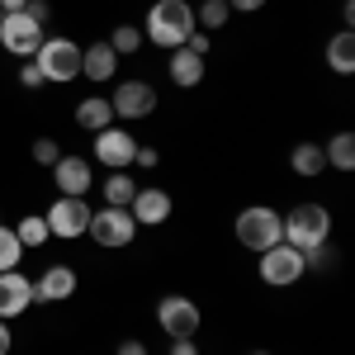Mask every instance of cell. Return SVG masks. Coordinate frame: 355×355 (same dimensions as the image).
I'll use <instances>...</instances> for the list:
<instances>
[{"instance_id": "52a82bcc", "label": "cell", "mask_w": 355, "mask_h": 355, "mask_svg": "<svg viewBox=\"0 0 355 355\" xmlns=\"http://www.w3.org/2000/svg\"><path fill=\"white\" fill-rule=\"evenodd\" d=\"M90 204L85 199H71V194H57L53 199V209L43 214L48 218V232L53 237H62V242H76V237H85V227H90Z\"/></svg>"}, {"instance_id": "f1b7e54d", "label": "cell", "mask_w": 355, "mask_h": 355, "mask_svg": "<svg viewBox=\"0 0 355 355\" xmlns=\"http://www.w3.org/2000/svg\"><path fill=\"white\" fill-rule=\"evenodd\" d=\"M185 48H190L194 57H209V48H214V38H209V33H204V28H194L190 38H185Z\"/></svg>"}, {"instance_id": "7402d4cb", "label": "cell", "mask_w": 355, "mask_h": 355, "mask_svg": "<svg viewBox=\"0 0 355 355\" xmlns=\"http://www.w3.org/2000/svg\"><path fill=\"white\" fill-rule=\"evenodd\" d=\"M227 0H199L194 5V28H204V33H214V28H223L227 24Z\"/></svg>"}, {"instance_id": "484cf974", "label": "cell", "mask_w": 355, "mask_h": 355, "mask_svg": "<svg viewBox=\"0 0 355 355\" xmlns=\"http://www.w3.org/2000/svg\"><path fill=\"white\" fill-rule=\"evenodd\" d=\"M142 43H147V38H142V28H137V24H119V28H114V33H110V48H114V53H119V57L137 53Z\"/></svg>"}, {"instance_id": "4fadbf2b", "label": "cell", "mask_w": 355, "mask_h": 355, "mask_svg": "<svg viewBox=\"0 0 355 355\" xmlns=\"http://www.w3.org/2000/svg\"><path fill=\"white\" fill-rule=\"evenodd\" d=\"M33 308V279L24 270H0V322L24 318Z\"/></svg>"}, {"instance_id": "ac0fdd59", "label": "cell", "mask_w": 355, "mask_h": 355, "mask_svg": "<svg viewBox=\"0 0 355 355\" xmlns=\"http://www.w3.org/2000/svg\"><path fill=\"white\" fill-rule=\"evenodd\" d=\"M76 128H85L90 137L100 133V128H114V105L105 100V95H90V100H81V105H76Z\"/></svg>"}, {"instance_id": "d6986e66", "label": "cell", "mask_w": 355, "mask_h": 355, "mask_svg": "<svg viewBox=\"0 0 355 355\" xmlns=\"http://www.w3.org/2000/svg\"><path fill=\"white\" fill-rule=\"evenodd\" d=\"M289 166L299 171L303 180H318V175L327 171V152H322V142H299V147L289 152Z\"/></svg>"}, {"instance_id": "ffe728a7", "label": "cell", "mask_w": 355, "mask_h": 355, "mask_svg": "<svg viewBox=\"0 0 355 355\" xmlns=\"http://www.w3.org/2000/svg\"><path fill=\"white\" fill-rule=\"evenodd\" d=\"M100 194H105V204H114V209H128L133 194H137V180L128 171H110V175L100 180Z\"/></svg>"}, {"instance_id": "d4e9b609", "label": "cell", "mask_w": 355, "mask_h": 355, "mask_svg": "<svg viewBox=\"0 0 355 355\" xmlns=\"http://www.w3.org/2000/svg\"><path fill=\"white\" fill-rule=\"evenodd\" d=\"M24 261V242L15 237V227H0V270H19Z\"/></svg>"}, {"instance_id": "836d02e7", "label": "cell", "mask_w": 355, "mask_h": 355, "mask_svg": "<svg viewBox=\"0 0 355 355\" xmlns=\"http://www.w3.org/2000/svg\"><path fill=\"white\" fill-rule=\"evenodd\" d=\"M10 346H15V336H10V322H0V355H10Z\"/></svg>"}, {"instance_id": "5b68a950", "label": "cell", "mask_w": 355, "mask_h": 355, "mask_svg": "<svg viewBox=\"0 0 355 355\" xmlns=\"http://www.w3.org/2000/svg\"><path fill=\"white\" fill-rule=\"evenodd\" d=\"M85 237H95L100 246L119 251V246H128V242L137 237V218L128 214V209H114V204H105V209H95V214H90Z\"/></svg>"}, {"instance_id": "5bb4252c", "label": "cell", "mask_w": 355, "mask_h": 355, "mask_svg": "<svg viewBox=\"0 0 355 355\" xmlns=\"http://www.w3.org/2000/svg\"><path fill=\"white\" fill-rule=\"evenodd\" d=\"M171 194L162 190V185H147V190L133 194V204H128V214L137 218V227H162L166 218H171Z\"/></svg>"}, {"instance_id": "6da1fadb", "label": "cell", "mask_w": 355, "mask_h": 355, "mask_svg": "<svg viewBox=\"0 0 355 355\" xmlns=\"http://www.w3.org/2000/svg\"><path fill=\"white\" fill-rule=\"evenodd\" d=\"M190 33H194V5L190 0H157L147 10V24H142V38L147 43L175 53V48H185Z\"/></svg>"}, {"instance_id": "7c38bea8", "label": "cell", "mask_w": 355, "mask_h": 355, "mask_svg": "<svg viewBox=\"0 0 355 355\" xmlns=\"http://www.w3.org/2000/svg\"><path fill=\"white\" fill-rule=\"evenodd\" d=\"M53 180H57V194H71V199H85L90 185H95V162L90 157H57L53 166Z\"/></svg>"}, {"instance_id": "ba28073f", "label": "cell", "mask_w": 355, "mask_h": 355, "mask_svg": "<svg viewBox=\"0 0 355 355\" xmlns=\"http://www.w3.org/2000/svg\"><path fill=\"white\" fill-rule=\"evenodd\" d=\"M48 33L38 19H28L24 10H15V15H0V48L15 57H33L38 53V43H43Z\"/></svg>"}, {"instance_id": "3957f363", "label": "cell", "mask_w": 355, "mask_h": 355, "mask_svg": "<svg viewBox=\"0 0 355 355\" xmlns=\"http://www.w3.org/2000/svg\"><path fill=\"white\" fill-rule=\"evenodd\" d=\"M28 62L43 71L48 85H67V81L81 76V43H71V38H43L38 53L28 57Z\"/></svg>"}, {"instance_id": "cb8c5ba5", "label": "cell", "mask_w": 355, "mask_h": 355, "mask_svg": "<svg viewBox=\"0 0 355 355\" xmlns=\"http://www.w3.org/2000/svg\"><path fill=\"white\" fill-rule=\"evenodd\" d=\"M15 237H19V242H24V251H28V246H43L53 232H48V218H43V214H24V218H19V227H15Z\"/></svg>"}, {"instance_id": "603a6c76", "label": "cell", "mask_w": 355, "mask_h": 355, "mask_svg": "<svg viewBox=\"0 0 355 355\" xmlns=\"http://www.w3.org/2000/svg\"><path fill=\"white\" fill-rule=\"evenodd\" d=\"M322 152H327V166H336V171H355V133H336Z\"/></svg>"}, {"instance_id": "d6a6232c", "label": "cell", "mask_w": 355, "mask_h": 355, "mask_svg": "<svg viewBox=\"0 0 355 355\" xmlns=\"http://www.w3.org/2000/svg\"><path fill=\"white\" fill-rule=\"evenodd\" d=\"M266 0H227V10H242V15H251V10H261Z\"/></svg>"}, {"instance_id": "9a60e30c", "label": "cell", "mask_w": 355, "mask_h": 355, "mask_svg": "<svg viewBox=\"0 0 355 355\" xmlns=\"http://www.w3.org/2000/svg\"><path fill=\"white\" fill-rule=\"evenodd\" d=\"M76 294V270L71 266H48L33 279V303H67Z\"/></svg>"}, {"instance_id": "44dd1931", "label": "cell", "mask_w": 355, "mask_h": 355, "mask_svg": "<svg viewBox=\"0 0 355 355\" xmlns=\"http://www.w3.org/2000/svg\"><path fill=\"white\" fill-rule=\"evenodd\" d=\"M327 67L336 71V76H351L355 71V33L351 28H341V33L327 43Z\"/></svg>"}, {"instance_id": "7a4b0ae2", "label": "cell", "mask_w": 355, "mask_h": 355, "mask_svg": "<svg viewBox=\"0 0 355 355\" xmlns=\"http://www.w3.org/2000/svg\"><path fill=\"white\" fill-rule=\"evenodd\" d=\"M232 232H237V242H242L246 251L261 256V251H270L275 242H284V214H275L270 204H251V209L237 214Z\"/></svg>"}, {"instance_id": "1f68e13d", "label": "cell", "mask_w": 355, "mask_h": 355, "mask_svg": "<svg viewBox=\"0 0 355 355\" xmlns=\"http://www.w3.org/2000/svg\"><path fill=\"white\" fill-rule=\"evenodd\" d=\"M171 355H199V346H194V336H185V341H171Z\"/></svg>"}, {"instance_id": "8992f818", "label": "cell", "mask_w": 355, "mask_h": 355, "mask_svg": "<svg viewBox=\"0 0 355 355\" xmlns=\"http://www.w3.org/2000/svg\"><path fill=\"white\" fill-rule=\"evenodd\" d=\"M308 266H303V251L289 242H275L270 251H261V279L275 284V289H289V284H299Z\"/></svg>"}, {"instance_id": "4dcf8cb0", "label": "cell", "mask_w": 355, "mask_h": 355, "mask_svg": "<svg viewBox=\"0 0 355 355\" xmlns=\"http://www.w3.org/2000/svg\"><path fill=\"white\" fill-rule=\"evenodd\" d=\"M133 162L142 166V171H152V166L162 162V152H157V147H137V152H133Z\"/></svg>"}, {"instance_id": "4316f807", "label": "cell", "mask_w": 355, "mask_h": 355, "mask_svg": "<svg viewBox=\"0 0 355 355\" xmlns=\"http://www.w3.org/2000/svg\"><path fill=\"white\" fill-rule=\"evenodd\" d=\"M57 157H62V142H57V137H38V142H33V162H38V166L53 171Z\"/></svg>"}, {"instance_id": "e575fe53", "label": "cell", "mask_w": 355, "mask_h": 355, "mask_svg": "<svg viewBox=\"0 0 355 355\" xmlns=\"http://www.w3.org/2000/svg\"><path fill=\"white\" fill-rule=\"evenodd\" d=\"M119 355H147V346H142V341H123V346H119Z\"/></svg>"}, {"instance_id": "83f0119b", "label": "cell", "mask_w": 355, "mask_h": 355, "mask_svg": "<svg viewBox=\"0 0 355 355\" xmlns=\"http://www.w3.org/2000/svg\"><path fill=\"white\" fill-rule=\"evenodd\" d=\"M19 85H24V90H43V71H38V67H33V62H24V67H19Z\"/></svg>"}, {"instance_id": "277c9868", "label": "cell", "mask_w": 355, "mask_h": 355, "mask_svg": "<svg viewBox=\"0 0 355 355\" xmlns=\"http://www.w3.org/2000/svg\"><path fill=\"white\" fill-rule=\"evenodd\" d=\"M331 237V214L327 204H294L284 214V242L299 246V251H313Z\"/></svg>"}, {"instance_id": "e0dca14e", "label": "cell", "mask_w": 355, "mask_h": 355, "mask_svg": "<svg viewBox=\"0 0 355 355\" xmlns=\"http://www.w3.org/2000/svg\"><path fill=\"white\" fill-rule=\"evenodd\" d=\"M166 76L180 90H194V85L204 81V57H194L190 48H175V53L166 57Z\"/></svg>"}, {"instance_id": "8d00e7d4", "label": "cell", "mask_w": 355, "mask_h": 355, "mask_svg": "<svg viewBox=\"0 0 355 355\" xmlns=\"http://www.w3.org/2000/svg\"><path fill=\"white\" fill-rule=\"evenodd\" d=\"M251 355H270V351H251Z\"/></svg>"}, {"instance_id": "8fae6325", "label": "cell", "mask_w": 355, "mask_h": 355, "mask_svg": "<svg viewBox=\"0 0 355 355\" xmlns=\"http://www.w3.org/2000/svg\"><path fill=\"white\" fill-rule=\"evenodd\" d=\"M110 105H114V119H128L133 123V119H147V114L157 110V90L147 81H119Z\"/></svg>"}, {"instance_id": "f546056e", "label": "cell", "mask_w": 355, "mask_h": 355, "mask_svg": "<svg viewBox=\"0 0 355 355\" xmlns=\"http://www.w3.org/2000/svg\"><path fill=\"white\" fill-rule=\"evenodd\" d=\"M24 15H28V19H38V24L48 28V19H53V5H48V0H28Z\"/></svg>"}, {"instance_id": "d590c367", "label": "cell", "mask_w": 355, "mask_h": 355, "mask_svg": "<svg viewBox=\"0 0 355 355\" xmlns=\"http://www.w3.org/2000/svg\"><path fill=\"white\" fill-rule=\"evenodd\" d=\"M28 0H0V15H15V10H24Z\"/></svg>"}, {"instance_id": "30bf717a", "label": "cell", "mask_w": 355, "mask_h": 355, "mask_svg": "<svg viewBox=\"0 0 355 355\" xmlns=\"http://www.w3.org/2000/svg\"><path fill=\"white\" fill-rule=\"evenodd\" d=\"M157 322H162V331L171 341H185V336L199 331V303H190L185 294H166L157 303Z\"/></svg>"}, {"instance_id": "2e32d148", "label": "cell", "mask_w": 355, "mask_h": 355, "mask_svg": "<svg viewBox=\"0 0 355 355\" xmlns=\"http://www.w3.org/2000/svg\"><path fill=\"white\" fill-rule=\"evenodd\" d=\"M81 76L85 81H114L119 76V53H114L110 43H90V48H81Z\"/></svg>"}, {"instance_id": "9c48e42d", "label": "cell", "mask_w": 355, "mask_h": 355, "mask_svg": "<svg viewBox=\"0 0 355 355\" xmlns=\"http://www.w3.org/2000/svg\"><path fill=\"white\" fill-rule=\"evenodd\" d=\"M133 152H137V137L128 128H100L95 133V147H90V157L105 166V171H128L133 166Z\"/></svg>"}]
</instances>
